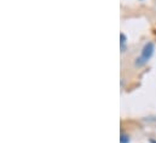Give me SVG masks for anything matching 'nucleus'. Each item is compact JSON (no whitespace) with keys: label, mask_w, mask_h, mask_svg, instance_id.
<instances>
[{"label":"nucleus","mask_w":156,"mask_h":143,"mask_svg":"<svg viewBox=\"0 0 156 143\" xmlns=\"http://www.w3.org/2000/svg\"><path fill=\"white\" fill-rule=\"evenodd\" d=\"M127 36L125 35V34H120V47H121V52L123 53V52H126V49H127Z\"/></svg>","instance_id":"obj_2"},{"label":"nucleus","mask_w":156,"mask_h":143,"mask_svg":"<svg viewBox=\"0 0 156 143\" xmlns=\"http://www.w3.org/2000/svg\"><path fill=\"white\" fill-rule=\"evenodd\" d=\"M140 1H143V0H140Z\"/></svg>","instance_id":"obj_5"},{"label":"nucleus","mask_w":156,"mask_h":143,"mask_svg":"<svg viewBox=\"0 0 156 143\" xmlns=\"http://www.w3.org/2000/svg\"><path fill=\"white\" fill-rule=\"evenodd\" d=\"M154 51H155V46L153 42H147L142 49V53L136 59L134 62V65L137 68H143L144 65L148 64V62L151 59V57L154 55Z\"/></svg>","instance_id":"obj_1"},{"label":"nucleus","mask_w":156,"mask_h":143,"mask_svg":"<svg viewBox=\"0 0 156 143\" xmlns=\"http://www.w3.org/2000/svg\"><path fill=\"white\" fill-rule=\"evenodd\" d=\"M150 143H156L155 140H150Z\"/></svg>","instance_id":"obj_4"},{"label":"nucleus","mask_w":156,"mask_h":143,"mask_svg":"<svg viewBox=\"0 0 156 143\" xmlns=\"http://www.w3.org/2000/svg\"><path fill=\"white\" fill-rule=\"evenodd\" d=\"M120 143H129V136L122 131L120 134Z\"/></svg>","instance_id":"obj_3"}]
</instances>
